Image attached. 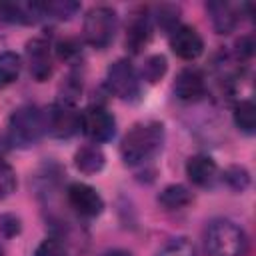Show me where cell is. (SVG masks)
<instances>
[{
	"instance_id": "1",
	"label": "cell",
	"mask_w": 256,
	"mask_h": 256,
	"mask_svg": "<svg viewBox=\"0 0 256 256\" xmlns=\"http://www.w3.org/2000/svg\"><path fill=\"white\" fill-rule=\"evenodd\" d=\"M164 142V126L162 122L148 120V122H136L122 138L120 154L124 164L136 166L144 164L152 156H156Z\"/></svg>"
},
{
	"instance_id": "2",
	"label": "cell",
	"mask_w": 256,
	"mask_h": 256,
	"mask_svg": "<svg viewBox=\"0 0 256 256\" xmlns=\"http://www.w3.org/2000/svg\"><path fill=\"white\" fill-rule=\"evenodd\" d=\"M46 132V112L34 104H24L16 108L8 118L6 136L16 148L34 146Z\"/></svg>"
},
{
	"instance_id": "3",
	"label": "cell",
	"mask_w": 256,
	"mask_h": 256,
	"mask_svg": "<svg viewBox=\"0 0 256 256\" xmlns=\"http://www.w3.org/2000/svg\"><path fill=\"white\" fill-rule=\"evenodd\" d=\"M248 240L244 230L232 220L218 218L206 228V252L210 256H244Z\"/></svg>"
},
{
	"instance_id": "4",
	"label": "cell",
	"mask_w": 256,
	"mask_h": 256,
	"mask_svg": "<svg viewBox=\"0 0 256 256\" xmlns=\"http://www.w3.org/2000/svg\"><path fill=\"white\" fill-rule=\"evenodd\" d=\"M116 28H118V14H116V10L110 8V6H94L84 16L82 34H84V40L92 48L102 50V48H106L114 40Z\"/></svg>"
},
{
	"instance_id": "5",
	"label": "cell",
	"mask_w": 256,
	"mask_h": 256,
	"mask_svg": "<svg viewBox=\"0 0 256 256\" xmlns=\"http://www.w3.org/2000/svg\"><path fill=\"white\" fill-rule=\"evenodd\" d=\"M106 84H108L110 92L122 100H134L140 94V78H138L134 66L124 58H120L108 66Z\"/></svg>"
},
{
	"instance_id": "6",
	"label": "cell",
	"mask_w": 256,
	"mask_h": 256,
	"mask_svg": "<svg viewBox=\"0 0 256 256\" xmlns=\"http://www.w3.org/2000/svg\"><path fill=\"white\" fill-rule=\"evenodd\" d=\"M80 130L94 144L108 142L116 132V120L108 112V108L100 104H92L84 112H80Z\"/></svg>"
},
{
	"instance_id": "7",
	"label": "cell",
	"mask_w": 256,
	"mask_h": 256,
	"mask_svg": "<svg viewBox=\"0 0 256 256\" xmlns=\"http://www.w3.org/2000/svg\"><path fill=\"white\" fill-rule=\"evenodd\" d=\"M80 130V112L74 104L56 102L46 112V132L54 138H70Z\"/></svg>"
},
{
	"instance_id": "8",
	"label": "cell",
	"mask_w": 256,
	"mask_h": 256,
	"mask_svg": "<svg viewBox=\"0 0 256 256\" xmlns=\"http://www.w3.org/2000/svg\"><path fill=\"white\" fill-rule=\"evenodd\" d=\"M66 200L70 208H74L80 216L86 218H96L104 210V200L98 194V190L84 182H72L66 190Z\"/></svg>"
},
{
	"instance_id": "9",
	"label": "cell",
	"mask_w": 256,
	"mask_h": 256,
	"mask_svg": "<svg viewBox=\"0 0 256 256\" xmlns=\"http://www.w3.org/2000/svg\"><path fill=\"white\" fill-rule=\"evenodd\" d=\"M170 48L182 60H194L204 50V40L196 32V28L180 24L170 32Z\"/></svg>"
},
{
	"instance_id": "10",
	"label": "cell",
	"mask_w": 256,
	"mask_h": 256,
	"mask_svg": "<svg viewBox=\"0 0 256 256\" xmlns=\"http://www.w3.org/2000/svg\"><path fill=\"white\" fill-rule=\"evenodd\" d=\"M26 58L30 66V74L44 82L52 74V56H50V44L44 38H34L26 44Z\"/></svg>"
},
{
	"instance_id": "11",
	"label": "cell",
	"mask_w": 256,
	"mask_h": 256,
	"mask_svg": "<svg viewBox=\"0 0 256 256\" xmlns=\"http://www.w3.org/2000/svg\"><path fill=\"white\" fill-rule=\"evenodd\" d=\"M174 94L178 100L184 102H196L206 94V80L200 70L196 68H184L174 82Z\"/></svg>"
},
{
	"instance_id": "12",
	"label": "cell",
	"mask_w": 256,
	"mask_h": 256,
	"mask_svg": "<svg viewBox=\"0 0 256 256\" xmlns=\"http://www.w3.org/2000/svg\"><path fill=\"white\" fill-rule=\"evenodd\" d=\"M186 176L190 178L192 184L208 188L218 178V166L210 156L196 154V156H190L188 162H186Z\"/></svg>"
},
{
	"instance_id": "13",
	"label": "cell",
	"mask_w": 256,
	"mask_h": 256,
	"mask_svg": "<svg viewBox=\"0 0 256 256\" xmlns=\"http://www.w3.org/2000/svg\"><path fill=\"white\" fill-rule=\"evenodd\" d=\"M150 20L146 14H134L126 28V48L132 54H138L150 40Z\"/></svg>"
},
{
	"instance_id": "14",
	"label": "cell",
	"mask_w": 256,
	"mask_h": 256,
	"mask_svg": "<svg viewBox=\"0 0 256 256\" xmlns=\"http://www.w3.org/2000/svg\"><path fill=\"white\" fill-rule=\"evenodd\" d=\"M104 164H106V156L98 144L80 146L74 154V166L82 174H96L104 168Z\"/></svg>"
},
{
	"instance_id": "15",
	"label": "cell",
	"mask_w": 256,
	"mask_h": 256,
	"mask_svg": "<svg viewBox=\"0 0 256 256\" xmlns=\"http://www.w3.org/2000/svg\"><path fill=\"white\" fill-rule=\"evenodd\" d=\"M206 10L210 12L212 26L218 34H228L236 28L238 16H236V10L230 4H226V2H208Z\"/></svg>"
},
{
	"instance_id": "16",
	"label": "cell",
	"mask_w": 256,
	"mask_h": 256,
	"mask_svg": "<svg viewBox=\"0 0 256 256\" xmlns=\"http://www.w3.org/2000/svg\"><path fill=\"white\" fill-rule=\"evenodd\" d=\"M158 202L166 210H178L192 202V192L182 184H170L158 194Z\"/></svg>"
},
{
	"instance_id": "17",
	"label": "cell",
	"mask_w": 256,
	"mask_h": 256,
	"mask_svg": "<svg viewBox=\"0 0 256 256\" xmlns=\"http://www.w3.org/2000/svg\"><path fill=\"white\" fill-rule=\"evenodd\" d=\"M234 124L238 130L246 134H254L256 130V106L252 100H240L234 106Z\"/></svg>"
},
{
	"instance_id": "18",
	"label": "cell",
	"mask_w": 256,
	"mask_h": 256,
	"mask_svg": "<svg viewBox=\"0 0 256 256\" xmlns=\"http://www.w3.org/2000/svg\"><path fill=\"white\" fill-rule=\"evenodd\" d=\"M22 68V60L16 52H2L0 54V88L12 84Z\"/></svg>"
},
{
	"instance_id": "19",
	"label": "cell",
	"mask_w": 256,
	"mask_h": 256,
	"mask_svg": "<svg viewBox=\"0 0 256 256\" xmlns=\"http://www.w3.org/2000/svg\"><path fill=\"white\" fill-rule=\"evenodd\" d=\"M166 70H168L166 58H164L162 54H152V56H148V58L144 60V64H142V78L148 80L150 84H154V82H158V80L166 74Z\"/></svg>"
},
{
	"instance_id": "20",
	"label": "cell",
	"mask_w": 256,
	"mask_h": 256,
	"mask_svg": "<svg viewBox=\"0 0 256 256\" xmlns=\"http://www.w3.org/2000/svg\"><path fill=\"white\" fill-rule=\"evenodd\" d=\"M42 10H44V16L50 14L52 18L68 20L70 16H74V14L80 10V4H78V2H70V0H56V2H46V4H42Z\"/></svg>"
},
{
	"instance_id": "21",
	"label": "cell",
	"mask_w": 256,
	"mask_h": 256,
	"mask_svg": "<svg viewBox=\"0 0 256 256\" xmlns=\"http://www.w3.org/2000/svg\"><path fill=\"white\" fill-rule=\"evenodd\" d=\"M222 180L234 190V192H242L248 188L250 184V174L244 166H228L222 174Z\"/></svg>"
},
{
	"instance_id": "22",
	"label": "cell",
	"mask_w": 256,
	"mask_h": 256,
	"mask_svg": "<svg viewBox=\"0 0 256 256\" xmlns=\"http://www.w3.org/2000/svg\"><path fill=\"white\" fill-rule=\"evenodd\" d=\"M156 256H196V250L188 238H174Z\"/></svg>"
},
{
	"instance_id": "23",
	"label": "cell",
	"mask_w": 256,
	"mask_h": 256,
	"mask_svg": "<svg viewBox=\"0 0 256 256\" xmlns=\"http://www.w3.org/2000/svg\"><path fill=\"white\" fill-rule=\"evenodd\" d=\"M18 186V180H16V172L12 170L10 164L2 162L0 160V200L10 196Z\"/></svg>"
},
{
	"instance_id": "24",
	"label": "cell",
	"mask_w": 256,
	"mask_h": 256,
	"mask_svg": "<svg viewBox=\"0 0 256 256\" xmlns=\"http://www.w3.org/2000/svg\"><path fill=\"white\" fill-rule=\"evenodd\" d=\"M156 22L160 28L172 32L174 28H178V8L176 6H160L158 8V16H156Z\"/></svg>"
},
{
	"instance_id": "25",
	"label": "cell",
	"mask_w": 256,
	"mask_h": 256,
	"mask_svg": "<svg viewBox=\"0 0 256 256\" xmlns=\"http://www.w3.org/2000/svg\"><path fill=\"white\" fill-rule=\"evenodd\" d=\"M34 256H66V248L58 238H46L36 248Z\"/></svg>"
},
{
	"instance_id": "26",
	"label": "cell",
	"mask_w": 256,
	"mask_h": 256,
	"mask_svg": "<svg viewBox=\"0 0 256 256\" xmlns=\"http://www.w3.org/2000/svg\"><path fill=\"white\" fill-rule=\"evenodd\" d=\"M56 52H58V58H62V60H66V62H72V60L80 54V46H78L76 40L66 38V40H60V42H58Z\"/></svg>"
},
{
	"instance_id": "27",
	"label": "cell",
	"mask_w": 256,
	"mask_h": 256,
	"mask_svg": "<svg viewBox=\"0 0 256 256\" xmlns=\"http://www.w3.org/2000/svg\"><path fill=\"white\" fill-rule=\"evenodd\" d=\"M20 232V218L14 214H0V234L12 238Z\"/></svg>"
},
{
	"instance_id": "28",
	"label": "cell",
	"mask_w": 256,
	"mask_h": 256,
	"mask_svg": "<svg viewBox=\"0 0 256 256\" xmlns=\"http://www.w3.org/2000/svg\"><path fill=\"white\" fill-rule=\"evenodd\" d=\"M102 256H130L126 250H108V252H104Z\"/></svg>"
},
{
	"instance_id": "29",
	"label": "cell",
	"mask_w": 256,
	"mask_h": 256,
	"mask_svg": "<svg viewBox=\"0 0 256 256\" xmlns=\"http://www.w3.org/2000/svg\"><path fill=\"white\" fill-rule=\"evenodd\" d=\"M0 256H4V254H2V250H0Z\"/></svg>"
}]
</instances>
